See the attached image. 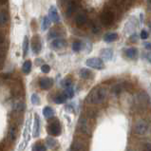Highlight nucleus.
I'll use <instances>...</instances> for the list:
<instances>
[{"label":"nucleus","instance_id":"nucleus-1","mask_svg":"<svg viewBox=\"0 0 151 151\" xmlns=\"http://www.w3.org/2000/svg\"><path fill=\"white\" fill-rule=\"evenodd\" d=\"M107 97V90L105 88L98 87L93 88L87 97V103L90 105H100L106 101Z\"/></svg>","mask_w":151,"mask_h":151},{"label":"nucleus","instance_id":"nucleus-2","mask_svg":"<svg viewBox=\"0 0 151 151\" xmlns=\"http://www.w3.org/2000/svg\"><path fill=\"white\" fill-rule=\"evenodd\" d=\"M115 20V12L113 11L106 9L101 14V22L104 26L106 27H109L114 23Z\"/></svg>","mask_w":151,"mask_h":151},{"label":"nucleus","instance_id":"nucleus-3","mask_svg":"<svg viewBox=\"0 0 151 151\" xmlns=\"http://www.w3.org/2000/svg\"><path fill=\"white\" fill-rule=\"evenodd\" d=\"M77 127H78V130L81 133H83V134L87 135V136L91 135V127L89 126L88 119L87 117H84V116L80 117V119L78 121V124H77Z\"/></svg>","mask_w":151,"mask_h":151},{"label":"nucleus","instance_id":"nucleus-4","mask_svg":"<svg viewBox=\"0 0 151 151\" xmlns=\"http://www.w3.org/2000/svg\"><path fill=\"white\" fill-rule=\"evenodd\" d=\"M148 130V124L145 120H138L134 124V133L137 135H145Z\"/></svg>","mask_w":151,"mask_h":151},{"label":"nucleus","instance_id":"nucleus-5","mask_svg":"<svg viewBox=\"0 0 151 151\" xmlns=\"http://www.w3.org/2000/svg\"><path fill=\"white\" fill-rule=\"evenodd\" d=\"M86 65L88 68H95V70H103L105 68V64H104L103 60L101 58H97V57H92L89 58L86 61Z\"/></svg>","mask_w":151,"mask_h":151},{"label":"nucleus","instance_id":"nucleus-6","mask_svg":"<svg viewBox=\"0 0 151 151\" xmlns=\"http://www.w3.org/2000/svg\"><path fill=\"white\" fill-rule=\"evenodd\" d=\"M29 127H31V117H29V119L27 120V123H26V127H25V130H24V141L20 144L18 150L19 151H23L26 146H27L28 142L29 141Z\"/></svg>","mask_w":151,"mask_h":151},{"label":"nucleus","instance_id":"nucleus-7","mask_svg":"<svg viewBox=\"0 0 151 151\" xmlns=\"http://www.w3.org/2000/svg\"><path fill=\"white\" fill-rule=\"evenodd\" d=\"M48 132L51 136H58L61 134V126H60L58 120H53L50 123L48 127Z\"/></svg>","mask_w":151,"mask_h":151},{"label":"nucleus","instance_id":"nucleus-8","mask_svg":"<svg viewBox=\"0 0 151 151\" xmlns=\"http://www.w3.org/2000/svg\"><path fill=\"white\" fill-rule=\"evenodd\" d=\"M39 86L44 90L50 89L53 86V80L51 78H48V77H44L39 81Z\"/></svg>","mask_w":151,"mask_h":151},{"label":"nucleus","instance_id":"nucleus-9","mask_svg":"<svg viewBox=\"0 0 151 151\" xmlns=\"http://www.w3.org/2000/svg\"><path fill=\"white\" fill-rule=\"evenodd\" d=\"M41 41H40V38L39 36H34L32 38V51L35 54L39 53L41 51Z\"/></svg>","mask_w":151,"mask_h":151},{"label":"nucleus","instance_id":"nucleus-10","mask_svg":"<svg viewBox=\"0 0 151 151\" xmlns=\"http://www.w3.org/2000/svg\"><path fill=\"white\" fill-rule=\"evenodd\" d=\"M87 21H88V16L84 12H80L75 17V24L77 27H83L87 23Z\"/></svg>","mask_w":151,"mask_h":151},{"label":"nucleus","instance_id":"nucleus-11","mask_svg":"<svg viewBox=\"0 0 151 151\" xmlns=\"http://www.w3.org/2000/svg\"><path fill=\"white\" fill-rule=\"evenodd\" d=\"M70 151H87V147L84 143H82L80 141H74L72 142L70 145Z\"/></svg>","mask_w":151,"mask_h":151},{"label":"nucleus","instance_id":"nucleus-12","mask_svg":"<svg viewBox=\"0 0 151 151\" xmlns=\"http://www.w3.org/2000/svg\"><path fill=\"white\" fill-rule=\"evenodd\" d=\"M67 46V42L65 39H62V38H56L55 40H53L51 42V48L54 50H60L63 49Z\"/></svg>","mask_w":151,"mask_h":151},{"label":"nucleus","instance_id":"nucleus-13","mask_svg":"<svg viewBox=\"0 0 151 151\" xmlns=\"http://www.w3.org/2000/svg\"><path fill=\"white\" fill-rule=\"evenodd\" d=\"M137 100L141 104V105L145 106L149 103L150 99H149V96H148L147 93L145 92V91H142V92L137 94Z\"/></svg>","mask_w":151,"mask_h":151},{"label":"nucleus","instance_id":"nucleus-14","mask_svg":"<svg viewBox=\"0 0 151 151\" xmlns=\"http://www.w3.org/2000/svg\"><path fill=\"white\" fill-rule=\"evenodd\" d=\"M49 14H50V20L54 23H59L60 21V17L58 14V12L56 10V8L54 6H51L50 9L49 10Z\"/></svg>","mask_w":151,"mask_h":151},{"label":"nucleus","instance_id":"nucleus-15","mask_svg":"<svg viewBox=\"0 0 151 151\" xmlns=\"http://www.w3.org/2000/svg\"><path fill=\"white\" fill-rule=\"evenodd\" d=\"M40 134V120L39 116L37 114L35 115V119H34V126H33V137H38Z\"/></svg>","mask_w":151,"mask_h":151},{"label":"nucleus","instance_id":"nucleus-16","mask_svg":"<svg viewBox=\"0 0 151 151\" xmlns=\"http://www.w3.org/2000/svg\"><path fill=\"white\" fill-rule=\"evenodd\" d=\"M124 53H126V56L129 59H135L137 56H138V50L134 47H132V48H128L126 50L124 51Z\"/></svg>","mask_w":151,"mask_h":151},{"label":"nucleus","instance_id":"nucleus-17","mask_svg":"<svg viewBox=\"0 0 151 151\" xmlns=\"http://www.w3.org/2000/svg\"><path fill=\"white\" fill-rule=\"evenodd\" d=\"M113 56V50L109 48L104 49L101 50V57L104 60H110Z\"/></svg>","mask_w":151,"mask_h":151},{"label":"nucleus","instance_id":"nucleus-18","mask_svg":"<svg viewBox=\"0 0 151 151\" xmlns=\"http://www.w3.org/2000/svg\"><path fill=\"white\" fill-rule=\"evenodd\" d=\"M77 9V3L73 2V1H70L68 2V6H67V10H66V14L68 16H70L71 14H73V12L76 11Z\"/></svg>","mask_w":151,"mask_h":151},{"label":"nucleus","instance_id":"nucleus-19","mask_svg":"<svg viewBox=\"0 0 151 151\" xmlns=\"http://www.w3.org/2000/svg\"><path fill=\"white\" fill-rule=\"evenodd\" d=\"M118 39V34L116 32H109V33H106L105 36H104V40L106 43H111V42H114Z\"/></svg>","mask_w":151,"mask_h":151},{"label":"nucleus","instance_id":"nucleus-20","mask_svg":"<svg viewBox=\"0 0 151 151\" xmlns=\"http://www.w3.org/2000/svg\"><path fill=\"white\" fill-rule=\"evenodd\" d=\"M79 74H80L81 78H83L85 80H88V79L91 78L93 73L89 70H88V68H82V70H80V72H79Z\"/></svg>","mask_w":151,"mask_h":151},{"label":"nucleus","instance_id":"nucleus-21","mask_svg":"<svg viewBox=\"0 0 151 151\" xmlns=\"http://www.w3.org/2000/svg\"><path fill=\"white\" fill-rule=\"evenodd\" d=\"M46 144L49 146L50 149H55L58 146V142L55 139H53L52 137H48L46 139Z\"/></svg>","mask_w":151,"mask_h":151},{"label":"nucleus","instance_id":"nucleus-22","mask_svg":"<svg viewBox=\"0 0 151 151\" xmlns=\"http://www.w3.org/2000/svg\"><path fill=\"white\" fill-rule=\"evenodd\" d=\"M16 136H17V130H16V127H11L10 129H9V132H8V137L12 142H14L16 139Z\"/></svg>","mask_w":151,"mask_h":151},{"label":"nucleus","instance_id":"nucleus-23","mask_svg":"<svg viewBox=\"0 0 151 151\" xmlns=\"http://www.w3.org/2000/svg\"><path fill=\"white\" fill-rule=\"evenodd\" d=\"M43 114H44L45 118L47 119H50L54 116V110L50 106H46L44 109H43Z\"/></svg>","mask_w":151,"mask_h":151},{"label":"nucleus","instance_id":"nucleus-24","mask_svg":"<svg viewBox=\"0 0 151 151\" xmlns=\"http://www.w3.org/2000/svg\"><path fill=\"white\" fill-rule=\"evenodd\" d=\"M9 22V14L6 12H0V26H5Z\"/></svg>","mask_w":151,"mask_h":151},{"label":"nucleus","instance_id":"nucleus-25","mask_svg":"<svg viewBox=\"0 0 151 151\" xmlns=\"http://www.w3.org/2000/svg\"><path fill=\"white\" fill-rule=\"evenodd\" d=\"M32 70V62L31 61H26L23 64V67H22V70L25 74H28V73L31 72Z\"/></svg>","mask_w":151,"mask_h":151},{"label":"nucleus","instance_id":"nucleus-26","mask_svg":"<svg viewBox=\"0 0 151 151\" xmlns=\"http://www.w3.org/2000/svg\"><path fill=\"white\" fill-rule=\"evenodd\" d=\"M50 19L48 16H45L42 21V29L43 31H47L50 28Z\"/></svg>","mask_w":151,"mask_h":151},{"label":"nucleus","instance_id":"nucleus-27","mask_svg":"<svg viewBox=\"0 0 151 151\" xmlns=\"http://www.w3.org/2000/svg\"><path fill=\"white\" fill-rule=\"evenodd\" d=\"M67 100V95L65 93H61L59 94L58 96H56L55 99H54V102L56 104H64Z\"/></svg>","mask_w":151,"mask_h":151},{"label":"nucleus","instance_id":"nucleus-28","mask_svg":"<svg viewBox=\"0 0 151 151\" xmlns=\"http://www.w3.org/2000/svg\"><path fill=\"white\" fill-rule=\"evenodd\" d=\"M82 49H83V44H82V42L80 41H75V42H73V44H72V50L73 51H80Z\"/></svg>","mask_w":151,"mask_h":151},{"label":"nucleus","instance_id":"nucleus-29","mask_svg":"<svg viewBox=\"0 0 151 151\" xmlns=\"http://www.w3.org/2000/svg\"><path fill=\"white\" fill-rule=\"evenodd\" d=\"M28 50H29V38H28V36H25L24 41H23V54H24V56L27 55Z\"/></svg>","mask_w":151,"mask_h":151},{"label":"nucleus","instance_id":"nucleus-30","mask_svg":"<svg viewBox=\"0 0 151 151\" xmlns=\"http://www.w3.org/2000/svg\"><path fill=\"white\" fill-rule=\"evenodd\" d=\"M32 151H46V146L41 143H37L32 146Z\"/></svg>","mask_w":151,"mask_h":151},{"label":"nucleus","instance_id":"nucleus-31","mask_svg":"<svg viewBox=\"0 0 151 151\" xmlns=\"http://www.w3.org/2000/svg\"><path fill=\"white\" fill-rule=\"evenodd\" d=\"M90 28H91V31L93 33H99L101 31L100 27H99V25L96 22H92L91 25H90Z\"/></svg>","mask_w":151,"mask_h":151},{"label":"nucleus","instance_id":"nucleus-32","mask_svg":"<svg viewBox=\"0 0 151 151\" xmlns=\"http://www.w3.org/2000/svg\"><path fill=\"white\" fill-rule=\"evenodd\" d=\"M65 94L67 95V97H68V98H72L73 96H74V89H73L72 87L67 88L66 90H65Z\"/></svg>","mask_w":151,"mask_h":151},{"label":"nucleus","instance_id":"nucleus-33","mask_svg":"<svg viewBox=\"0 0 151 151\" xmlns=\"http://www.w3.org/2000/svg\"><path fill=\"white\" fill-rule=\"evenodd\" d=\"M25 109V105H24V103L22 102H19V103H17L15 106H14V110L16 111H18V112H22Z\"/></svg>","mask_w":151,"mask_h":151},{"label":"nucleus","instance_id":"nucleus-34","mask_svg":"<svg viewBox=\"0 0 151 151\" xmlns=\"http://www.w3.org/2000/svg\"><path fill=\"white\" fill-rule=\"evenodd\" d=\"M71 80L70 79V78H67V79H64L63 81H62V83H61V85H62V87H64L65 88H70V87H71Z\"/></svg>","mask_w":151,"mask_h":151},{"label":"nucleus","instance_id":"nucleus-35","mask_svg":"<svg viewBox=\"0 0 151 151\" xmlns=\"http://www.w3.org/2000/svg\"><path fill=\"white\" fill-rule=\"evenodd\" d=\"M32 103L33 104V105H39L40 104V99H39V97H38L37 94L33 93L32 95Z\"/></svg>","mask_w":151,"mask_h":151},{"label":"nucleus","instance_id":"nucleus-36","mask_svg":"<svg viewBox=\"0 0 151 151\" xmlns=\"http://www.w3.org/2000/svg\"><path fill=\"white\" fill-rule=\"evenodd\" d=\"M112 91H113V93L116 94V95H118V94H120L121 92H122V86L116 85L115 87H113V88H112Z\"/></svg>","mask_w":151,"mask_h":151},{"label":"nucleus","instance_id":"nucleus-37","mask_svg":"<svg viewBox=\"0 0 151 151\" xmlns=\"http://www.w3.org/2000/svg\"><path fill=\"white\" fill-rule=\"evenodd\" d=\"M49 36L50 38H55V37H58L59 36V32L56 31V29H52L49 33Z\"/></svg>","mask_w":151,"mask_h":151},{"label":"nucleus","instance_id":"nucleus-38","mask_svg":"<svg viewBox=\"0 0 151 151\" xmlns=\"http://www.w3.org/2000/svg\"><path fill=\"white\" fill-rule=\"evenodd\" d=\"M41 70H42V72H44V73H49L50 70V67L49 66V65H42Z\"/></svg>","mask_w":151,"mask_h":151},{"label":"nucleus","instance_id":"nucleus-39","mask_svg":"<svg viewBox=\"0 0 151 151\" xmlns=\"http://www.w3.org/2000/svg\"><path fill=\"white\" fill-rule=\"evenodd\" d=\"M141 38L142 39H147L148 38V32L145 31V29H143V31L141 32Z\"/></svg>","mask_w":151,"mask_h":151},{"label":"nucleus","instance_id":"nucleus-40","mask_svg":"<svg viewBox=\"0 0 151 151\" xmlns=\"http://www.w3.org/2000/svg\"><path fill=\"white\" fill-rule=\"evenodd\" d=\"M144 151H151V144L150 143H145L143 146Z\"/></svg>","mask_w":151,"mask_h":151},{"label":"nucleus","instance_id":"nucleus-41","mask_svg":"<svg viewBox=\"0 0 151 151\" xmlns=\"http://www.w3.org/2000/svg\"><path fill=\"white\" fill-rule=\"evenodd\" d=\"M129 39H130V41H131V42H133V43H134V42H137V34H136V33L132 34L131 37L129 38Z\"/></svg>","mask_w":151,"mask_h":151},{"label":"nucleus","instance_id":"nucleus-42","mask_svg":"<svg viewBox=\"0 0 151 151\" xmlns=\"http://www.w3.org/2000/svg\"><path fill=\"white\" fill-rule=\"evenodd\" d=\"M144 46H145V49L151 50V44H150L149 42H145V43H144Z\"/></svg>","mask_w":151,"mask_h":151},{"label":"nucleus","instance_id":"nucleus-43","mask_svg":"<svg viewBox=\"0 0 151 151\" xmlns=\"http://www.w3.org/2000/svg\"><path fill=\"white\" fill-rule=\"evenodd\" d=\"M4 41H5V38H4V35H3V34L0 33V44H3Z\"/></svg>","mask_w":151,"mask_h":151},{"label":"nucleus","instance_id":"nucleus-44","mask_svg":"<svg viewBox=\"0 0 151 151\" xmlns=\"http://www.w3.org/2000/svg\"><path fill=\"white\" fill-rule=\"evenodd\" d=\"M4 55H5V51H4L1 48H0V59L3 58Z\"/></svg>","mask_w":151,"mask_h":151},{"label":"nucleus","instance_id":"nucleus-45","mask_svg":"<svg viewBox=\"0 0 151 151\" xmlns=\"http://www.w3.org/2000/svg\"><path fill=\"white\" fill-rule=\"evenodd\" d=\"M146 59H147L148 61H149V63L151 64V52L148 53V54H146Z\"/></svg>","mask_w":151,"mask_h":151},{"label":"nucleus","instance_id":"nucleus-46","mask_svg":"<svg viewBox=\"0 0 151 151\" xmlns=\"http://www.w3.org/2000/svg\"><path fill=\"white\" fill-rule=\"evenodd\" d=\"M129 151H131V150H129Z\"/></svg>","mask_w":151,"mask_h":151}]
</instances>
